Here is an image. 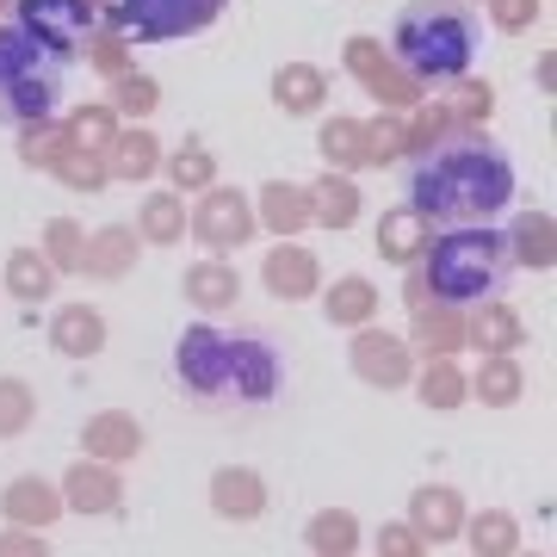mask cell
<instances>
[{"instance_id": "1", "label": "cell", "mask_w": 557, "mask_h": 557, "mask_svg": "<svg viewBox=\"0 0 557 557\" xmlns=\"http://www.w3.org/2000/svg\"><path fill=\"white\" fill-rule=\"evenodd\" d=\"M515 199L508 161L490 149H440L416 168V211L434 223H483Z\"/></svg>"}, {"instance_id": "2", "label": "cell", "mask_w": 557, "mask_h": 557, "mask_svg": "<svg viewBox=\"0 0 557 557\" xmlns=\"http://www.w3.org/2000/svg\"><path fill=\"white\" fill-rule=\"evenodd\" d=\"M180 379L199 397H242L267 403L278 384V359L267 341L248 335H218V329H186L180 335Z\"/></svg>"}, {"instance_id": "3", "label": "cell", "mask_w": 557, "mask_h": 557, "mask_svg": "<svg viewBox=\"0 0 557 557\" xmlns=\"http://www.w3.org/2000/svg\"><path fill=\"white\" fill-rule=\"evenodd\" d=\"M428 255V285H434L440 304H490L508 285V267H515V255H508V242L496 236V230H478V223H458V230H446L440 242H428L421 248Z\"/></svg>"}, {"instance_id": "4", "label": "cell", "mask_w": 557, "mask_h": 557, "mask_svg": "<svg viewBox=\"0 0 557 557\" xmlns=\"http://www.w3.org/2000/svg\"><path fill=\"white\" fill-rule=\"evenodd\" d=\"M471 50H478V25L465 7H446V0H421L397 20V57L428 81L465 75L471 69Z\"/></svg>"}, {"instance_id": "5", "label": "cell", "mask_w": 557, "mask_h": 557, "mask_svg": "<svg viewBox=\"0 0 557 557\" xmlns=\"http://www.w3.org/2000/svg\"><path fill=\"white\" fill-rule=\"evenodd\" d=\"M57 106V57L32 32H0V119H44Z\"/></svg>"}, {"instance_id": "6", "label": "cell", "mask_w": 557, "mask_h": 557, "mask_svg": "<svg viewBox=\"0 0 557 557\" xmlns=\"http://www.w3.org/2000/svg\"><path fill=\"white\" fill-rule=\"evenodd\" d=\"M223 0H124V13L143 38H180V32H199L205 20H218Z\"/></svg>"}, {"instance_id": "7", "label": "cell", "mask_w": 557, "mask_h": 557, "mask_svg": "<svg viewBox=\"0 0 557 557\" xmlns=\"http://www.w3.org/2000/svg\"><path fill=\"white\" fill-rule=\"evenodd\" d=\"M81 25H87V7L81 0H25V32L44 50H75Z\"/></svg>"}, {"instance_id": "8", "label": "cell", "mask_w": 557, "mask_h": 557, "mask_svg": "<svg viewBox=\"0 0 557 557\" xmlns=\"http://www.w3.org/2000/svg\"><path fill=\"white\" fill-rule=\"evenodd\" d=\"M354 372L359 379L384 384V391H397V384H409V347H403L397 335H359L354 341Z\"/></svg>"}, {"instance_id": "9", "label": "cell", "mask_w": 557, "mask_h": 557, "mask_svg": "<svg viewBox=\"0 0 557 557\" xmlns=\"http://www.w3.org/2000/svg\"><path fill=\"white\" fill-rule=\"evenodd\" d=\"M248 230H255V211H248L242 193H211V199H205V211H199L205 248H242Z\"/></svg>"}, {"instance_id": "10", "label": "cell", "mask_w": 557, "mask_h": 557, "mask_svg": "<svg viewBox=\"0 0 557 557\" xmlns=\"http://www.w3.org/2000/svg\"><path fill=\"white\" fill-rule=\"evenodd\" d=\"M119 471L112 465H100V458H87V465H75L69 478H62V502L69 508H81V515H106V508H119Z\"/></svg>"}, {"instance_id": "11", "label": "cell", "mask_w": 557, "mask_h": 557, "mask_svg": "<svg viewBox=\"0 0 557 557\" xmlns=\"http://www.w3.org/2000/svg\"><path fill=\"white\" fill-rule=\"evenodd\" d=\"M81 446H87V458H100V465H119V458H131V453L143 446V428L124 416V409H112V416H94V421H87Z\"/></svg>"}, {"instance_id": "12", "label": "cell", "mask_w": 557, "mask_h": 557, "mask_svg": "<svg viewBox=\"0 0 557 557\" xmlns=\"http://www.w3.org/2000/svg\"><path fill=\"white\" fill-rule=\"evenodd\" d=\"M260 278H267L273 298H310L317 292V260H310V248H273Z\"/></svg>"}, {"instance_id": "13", "label": "cell", "mask_w": 557, "mask_h": 557, "mask_svg": "<svg viewBox=\"0 0 557 557\" xmlns=\"http://www.w3.org/2000/svg\"><path fill=\"white\" fill-rule=\"evenodd\" d=\"M211 508L230 520H255L260 508H267V483L255 478V471H218L211 478Z\"/></svg>"}, {"instance_id": "14", "label": "cell", "mask_w": 557, "mask_h": 557, "mask_svg": "<svg viewBox=\"0 0 557 557\" xmlns=\"http://www.w3.org/2000/svg\"><path fill=\"white\" fill-rule=\"evenodd\" d=\"M458 520H465V508H458V490H440V483H428V490L409 502V527H416L421 539H453Z\"/></svg>"}, {"instance_id": "15", "label": "cell", "mask_w": 557, "mask_h": 557, "mask_svg": "<svg viewBox=\"0 0 557 557\" xmlns=\"http://www.w3.org/2000/svg\"><path fill=\"white\" fill-rule=\"evenodd\" d=\"M50 341H57L62 354H75V359H87V354H100L106 347V322H100V310H81V304H69L57 322H50Z\"/></svg>"}, {"instance_id": "16", "label": "cell", "mask_w": 557, "mask_h": 557, "mask_svg": "<svg viewBox=\"0 0 557 557\" xmlns=\"http://www.w3.org/2000/svg\"><path fill=\"white\" fill-rule=\"evenodd\" d=\"M0 508H7V520H32V527H44V520L62 515V496L44 478H20V483H7Z\"/></svg>"}, {"instance_id": "17", "label": "cell", "mask_w": 557, "mask_h": 557, "mask_svg": "<svg viewBox=\"0 0 557 557\" xmlns=\"http://www.w3.org/2000/svg\"><path fill=\"white\" fill-rule=\"evenodd\" d=\"M131 260H137V236L131 230H100L94 236V255H81V267L100 273V278H119V273H131Z\"/></svg>"}, {"instance_id": "18", "label": "cell", "mask_w": 557, "mask_h": 557, "mask_svg": "<svg viewBox=\"0 0 557 557\" xmlns=\"http://www.w3.org/2000/svg\"><path fill=\"white\" fill-rule=\"evenodd\" d=\"M236 273H230V267H211V260H205V267H193V273H186V298L199 304V310H223V304H236Z\"/></svg>"}, {"instance_id": "19", "label": "cell", "mask_w": 557, "mask_h": 557, "mask_svg": "<svg viewBox=\"0 0 557 557\" xmlns=\"http://www.w3.org/2000/svg\"><path fill=\"white\" fill-rule=\"evenodd\" d=\"M310 545H317V557H354L359 552V520L329 508V515L310 520Z\"/></svg>"}, {"instance_id": "20", "label": "cell", "mask_w": 557, "mask_h": 557, "mask_svg": "<svg viewBox=\"0 0 557 557\" xmlns=\"http://www.w3.org/2000/svg\"><path fill=\"white\" fill-rule=\"evenodd\" d=\"M379 242H384L391 260H416L421 248H428V218H421V211H391L384 230H379Z\"/></svg>"}, {"instance_id": "21", "label": "cell", "mask_w": 557, "mask_h": 557, "mask_svg": "<svg viewBox=\"0 0 557 557\" xmlns=\"http://www.w3.org/2000/svg\"><path fill=\"white\" fill-rule=\"evenodd\" d=\"M471 545H478V557H515V545H520V527H515V515H478L471 520Z\"/></svg>"}, {"instance_id": "22", "label": "cell", "mask_w": 557, "mask_h": 557, "mask_svg": "<svg viewBox=\"0 0 557 557\" xmlns=\"http://www.w3.org/2000/svg\"><path fill=\"white\" fill-rule=\"evenodd\" d=\"M471 341L490 347V354H502V347H515L520 341V317L515 310H502V304H483L478 317H471Z\"/></svg>"}, {"instance_id": "23", "label": "cell", "mask_w": 557, "mask_h": 557, "mask_svg": "<svg viewBox=\"0 0 557 557\" xmlns=\"http://www.w3.org/2000/svg\"><path fill=\"white\" fill-rule=\"evenodd\" d=\"M508 248H515L527 267H552V260H557V236H552V223H545V218H520L515 236H508Z\"/></svg>"}, {"instance_id": "24", "label": "cell", "mask_w": 557, "mask_h": 557, "mask_svg": "<svg viewBox=\"0 0 557 557\" xmlns=\"http://www.w3.org/2000/svg\"><path fill=\"white\" fill-rule=\"evenodd\" d=\"M478 391H483V403L508 409V403L520 397V366H515V359H502V354H490V366L478 372Z\"/></svg>"}, {"instance_id": "25", "label": "cell", "mask_w": 557, "mask_h": 557, "mask_svg": "<svg viewBox=\"0 0 557 557\" xmlns=\"http://www.w3.org/2000/svg\"><path fill=\"white\" fill-rule=\"evenodd\" d=\"M260 218L273 223V230H298L304 218H310V199H304L298 186H267V193H260Z\"/></svg>"}, {"instance_id": "26", "label": "cell", "mask_w": 557, "mask_h": 557, "mask_svg": "<svg viewBox=\"0 0 557 557\" xmlns=\"http://www.w3.org/2000/svg\"><path fill=\"white\" fill-rule=\"evenodd\" d=\"M372 310H379V292H372L366 278H341L335 298H329V317L335 322H366Z\"/></svg>"}, {"instance_id": "27", "label": "cell", "mask_w": 557, "mask_h": 557, "mask_svg": "<svg viewBox=\"0 0 557 557\" xmlns=\"http://www.w3.org/2000/svg\"><path fill=\"white\" fill-rule=\"evenodd\" d=\"M278 106H285V112L322 106V75L317 69H285V75H278Z\"/></svg>"}, {"instance_id": "28", "label": "cell", "mask_w": 557, "mask_h": 557, "mask_svg": "<svg viewBox=\"0 0 557 557\" xmlns=\"http://www.w3.org/2000/svg\"><path fill=\"white\" fill-rule=\"evenodd\" d=\"M7 285H13V292H20V298H50V267H44L38 255H13L7 260Z\"/></svg>"}, {"instance_id": "29", "label": "cell", "mask_w": 557, "mask_h": 557, "mask_svg": "<svg viewBox=\"0 0 557 557\" xmlns=\"http://www.w3.org/2000/svg\"><path fill=\"white\" fill-rule=\"evenodd\" d=\"M32 391H25L20 379H0V434H20V428H32Z\"/></svg>"}, {"instance_id": "30", "label": "cell", "mask_w": 557, "mask_h": 557, "mask_svg": "<svg viewBox=\"0 0 557 557\" xmlns=\"http://www.w3.org/2000/svg\"><path fill=\"white\" fill-rule=\"evenodd\" d=\"M421 397L434 403V409H453L458 397H465V379H458V366H428V379H421Z\"/></svg>"}, {"instance_id": "31", "label": "cell", "mask_w": 557, "mask_h": 557, "mask_svg": "<svg viewBox=\"0 0 557 557\" xmlns=\"http://www.w3.org/2000/svg\"><path fill=\"white\" fill-rule=\"evenodd\" d=\"M180 230H186V218H180L174 199H149V205H143V236H149V242H174Z\"/></svg>"}, {"instance_id": "32", "label": "cell", "mask_w": 557, "mask_h": 557, "mask_svg": "<svg viewBox=\"0 0 557 557\" xmlns=\"http://www.w3.org/2000/svg\"><path fill=\"white\" fill-rule=\"evenodd\" d=\"M310 211H317L322 223H347L354 218V186H341V180H329V186H317V199H310Z\"/></svg>"}, {"instance_id": "33", "label": "cell", "mask_w": 557, "mask_h": 557, "mask_svg": "<svg viewBox=\"0 0 557 557\" xmlns=\"http://www.w3.org/2000/svg\"><path fill=\"white\" fill-rule=\"evenodd\" d=\"M149 168H156V143H149V137H124V143H119V161H112V174L143 180Z\"/></svg>"}, {"instance_id": "34", "label": "cell", "mask_w": 557, "mask_h": 557, "mask_svg": "<svg viewBox=\"0 0 557 557\" xmlns=\"http://www.w3.org/2000/svg\"><path fill=\"white\" fill-rule=\"evenodd\" d=\"M379 557H421V533L403 527V520H391V527L379 533Z\"/></svg>"}, {"instance_id": "35", "label": "cell", "mask_w": 557, "mask_h": 557, "mask_svg": "<svg viewBox=\"0 0 557 557\" xmlns=\"http://www.w3.org/2000/svg\"><path fill=\"white\" fill-rule=\"evenodd\" d=\"M44 242H50V260L81 267V230H75V223H50V230H44Z\"/></svg>"}, {"instance_id": "36", "label": "cell", "mask_w": 557, "mask_h": 557, "mask_svg": "<svg viewBox=\"0 0 557 557\" xmlns=\"http://www.w3.org/2000/svg\"><path fill=\"white\" fill-rule=\"evenodd\" d=\"M359 124H335V131H329V156L335 161H359Z\"/></svg>"}, {"instance_id": "37", "label": "cell", "mask_w": 557, "mask_h": 557, "mask_svg": "<svg viewBox=\"0 0 557 557\" xmlns=\"http://www.w3.org/2000/svg\"><path fill=\"white\" fill-rule=\"evenodd\" d=\"M0 557H50L32 533H0Z\"/></svg>"}, {"instance_id": "38", "label": "cell", "mask_w": 557, "mask_h": 557, "mask_svg": "<svg viewBox=\"0 0 557 557\" xmlns=\"http://www.w3.org/2000/svg\"><path fill=\"white\" fill-rule=\"evenodd\" d=\"M496 20L502 25H527L533 20V0H496Z\"/></svg>"}, {"instance_id": "39", "label": "cell", "mask_w": 557, "mask_h": 557, "mask_svg": "<svg viewBox=\"0 0 557 557\" xmlns=\"http://www.w3.org/2000/svg\"><path fill=\"white\" fill-rule=\"evenodd\" d=\"M124 112H149V81H124Z\"/></svg>"}, {"instance_id": "40", "label": "cell", "mask_w": 557, "mask_h": 557, "mask_svg": "<svg viewBox=\"0 0 557 557\" xmlns=\"http://www.w3.org/2000/svg\"><path fill=\"white\" fill-rule=\"evenodd\" d=\"M174 180L199 186V180H205V156H180V161H174Z\"/></svg>"}]
</instances>
